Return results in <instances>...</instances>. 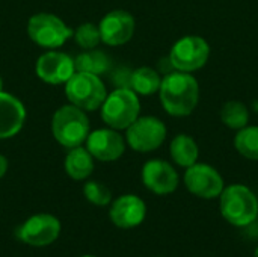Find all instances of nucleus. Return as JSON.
Wrapping results in <instances>:
<instances>
[{
    "mask_svg": "<svg viewBox=\"0 0 258 257\" xmlns=\"http://www.w3.org/2000/svg\"><path fill=\"white\" fill-rule=\"evenodd\" d=\"M86 148L94 159L101 162L118 161L125 151V141L115 129H98L89 132Z\"/></svg>",
    "mask_w": 258,
    "mask_h": 257,
    "instance_id": "obj_13",
    "label": "nucleus"
},
{
    "mask_svg": "<svg viewBox=\"0 0 258 257\" xmlns=\"http://www.w3.org/2000/svg\"><path fill=\"white\" fill-rule=\"evenodd\" d=\"M142 183L156 195H169L177 191L180 177L175 168L163 159H151L142 167Z\"/></svg>",
    "mask_w": 258,
    "mask_h": 257,
    "instance_id": "obj_11",
    "label": "nucleus"
},
{
    "mask_svg": "<svg viewBox=\"0 0 258 257\" xmlns=\"http://www.w3.org/2000/svg\"><path fill=\"white\" fill-rule=\"evenodd\" d=\"M2 88H3V80H2V77H0V91H2Z\"/></svg>",
    "mask_w": 258,
    "mask_h": 257,
    "instance_id": "obj_26",
    "label": "nucleus"
},
{
    "mask_svg": "<svg viewBox=\"0 0 258 257\" xmlns=\"http://www.w3.org/2000/svg\"><path fill=\"white\" fill-rule=\"evenodd\" d=\"M210 52V44L206 38L200 35H186L174 42L168 59L174 70L195 73L209 62Z\"/></svg>",
    "mask_w": 258,
    "mask_h": 257,
    "instance_id": "obj_6",
    "label": "nucleus"
},
{
    "mask_svg": "<svg viewBox=\"0 0 258 257\" xmlns=\"http://www.w3.org/2000/svg\"><path fill=\"white\" fill-rule=\"evenodd\" d=\"M160 83V73L151 67L136 68L130 74V89H133L138 95H153L159 92Z\"/></svg>",
    "mask_w": 258,
    "mask_h": 257,
    "instance_id": "obj_19",
    "label": "nucleus"
},
{
    "mask_svg": "<svg viewBox=\"0 0 258 257\" xmlns=\"http://www.w3.org/2000/svg\"><path fill=\"white\" fill-rule=\"evenodd\" d=\"M159 97L171 117H189L200 103V83L192 73L172 70L162 77Z\"/></svg>",
    "mask_w": 258,
    "mask_h": 257,
    "instance_id": "obj_1",
    "label": "nucleus"
},
{
    "mask_svg": "<svg viewBox=\"0 0 258 257\" xmlns=\"http://www.w3.org/2000/svg\"><path fill=\"white\" fill-rule=\"evenodd\" d=\"M54 139L65 148H74L86 142L89 135V120L80 108L67 105L59 108L51 120Z\"/></svg>",
    "mask_w": 258,
    "mask_h": 257,
    "instance_id": "obj_3",
    "label": "nucleus"
},
{
    "mask_svg": "<svg viewBox=\"0 0 258 257\" xmlns=\"http://www.w3.org/2000/svg\"><path fill=\"white\" fill-rule=\"evenodd\" d=\"M141 114L138 94L130 88H116L101 105L103 121L115 130H125Z\"/></svg>",
    "mask_w": 258,
    "mask_h": 257,
    "instance_id": "obj_4",
    "label": "nucleus"
},
{
    "mask_svg": "<svg viewBox=\"0 0 258 257\" xmlns=\"http://www.w3.org/2000/svg\"><path fill=\"white\" fill-rule=\"evenodd\" d=\"M74 67L76 71H85L95 76H101L110 70V59L100 50H89L74 59Z\"/></svg>",
    "mask_w": 258,
    "mask_h": 257,
    "instance_id": "obj_20",
    "label": "nucleus"
},
{
    "mask_svg": "<svg viewBox=\"0 0 258 257\" xmlns=\"http://www.w3.org/2000/svg\"><path fill=\"white\" fill-rule=\"evenodd\" d=\"M8 171V161L3 155H0V179L6 174Z\"/></svg>",
    "mask_w": 258,
    "mask_h": 257,
    "instance_id": "obj_25",
    "label": "nucleus"
},
{
    "mask_svg": "<svg viewBox=\"0 0 258 257\" xmlns=\"http://www.w3.org/2000/svg\"><path fill=\"white\" fill-rule=\"evenodd\" d=\"M101 41L107 45L116 47L128 42L136 29L133 15L124 9H115L107 12L98 24Z\"/></svg>",
    "mask_w": 258,
    "mask_h": 257,
    "instance_id": "obj_12",
    "label": "nucleus"
},
{
    "mask_svg": "<svg viewBox=\"0 0 258 257\" xmlns=\"http://www.w3.org/2000/svg\"><path fill=\"white\" fill-rule=\"evenodd\" d=\"M221 121L233 130H240L249 123V109L239 100H228L221 109Z\"/></svg>",
    "mask_w": 258,
    "mask_h": 257,
    "instance_id": "obj_21",
    "label": "nucleus"
},
{
    "mask_svg": "<svg viewBox=\"0 0 258 257\" xmlns=\"http://www.w3.org/2000/svg\"><path fill=\"white\" fill-rule=\"evenodd\" d=\"M73 35H74L76 42L82 48H85V50L95 48L98 45V42L101 41L100 29L94 23H83V24H80Z\"/></svg>",
    "mask_w": 258,
    "mask_h": 257,
    "instance_id": "obj_23",
    "label": "nucleus"
},
{
    "mask_svg": "<svg viewBox=\"0 0 258 257\" xmlns=\"http://www.w3.org/2000/svg\"><path fill=\"white\" fill-rule=\"evenodd\" d=\"M219 211L228 224L240 229L248 227L257 221L258 197L243 183L228 185L219 195Z\"/></svg>",
    "mask_w": 258,
    "mask_h": 257,
    "instance_id": "obj_2",
    "label": "nucleus"
},
{
    "mask_svg": "<svg viewBox=\"0 0 258 257\" xmlns=\"http://www.w3.org/2000/svg\"><path fill=\"white\" fill-rule=\"evenodd\" d=\"M86 200L95 206H107L112 201L110 189L100 182H88L83 188Z\"/></svg>",
    "mask_w": 258,
    "mask_h": 257,
    "instance_id": "obj_24",
    "label": "nucleus"
},
{
    "mask_svg": "<svg viewBox=\"0 0 258 257\" xmlns=\"http://www.w3.org/2000/svg\"><path fill=\"white\" fill-rule=\"evenodd\" d=\"M36 76L50 85L67 83L76 73L74 61L62 52H47L36 61Z\"/></svg>",
    "mask_w": 258,
    "mask_h": 257,
    "instance_id": "obj_14",
    "label": "nucleus"
},
{
    "mask_svg": "<svg viewBox=\"0 0 258 257\" xmlns=\"http://www.w3.org/2000/svg\"><path fill=\"white\" fill-rule=\"evenodd\" d=\"M82 257H95V256H89V254H86V256H82Z\"/></svg>",
    "mask_w": 258,
    "mask_h": 257,
    "instance_id": "obj_28",
    "label": "nucleus"
},
{
    "mask_svg": "<svg viewBox=\"0 0 258 257\" xmlns=\"http://www.w3.org/2000/svg\"><path fill=\"white\" fill-rule=\"evenodd\" d=\"M27 33L35 44L44 48H59L73 36L74 32L54 14L41 12L30 17L27 23Z\"/></svg>",
    "mask_w": 258,
    "mask_h": 257,
    "instance_id": "obj_7",
    "label": "nucleus"
},
{
    "mask_svg": "<svg viewBox=\"0 0 258 257\" xmlns=\"http://www.w3.org/2000/svg\"><path fill=\"white\" fill-rule=\"evenodd\" d=\"M183 180L187 191L203 200L219 198L221 192L225 188V182L221 173L215 167L203 162H197L192 167L186 168Z\"/></svg>",
    "mask_w": 258,
    "mask_h": 257,
    "instance_id": "obj_9",
    "label": "nucleus"
},
{
    "mask_svg": "<svg viewBox=\"0 0 258 257\" xmlns=\"http://www.w3.org/2000/svg\"><path fill=\"white\" fill-rule=\"evenodd\" d=\"M26 108L14 95L0 91V139L15 136L24 126Z\"/></svg>",
    "mask_w": 258,
    "mask_h": 257,
    "instance_id": "obj_16",
    "label": "nucleus"
},
{
    "mask_svg": "<svg viewBox=\"0 0 258 257\" xmlns=\"http://www.w3.org/2000/svg\"><path fill=\"white\" fill-rule=\"evenodd\" d=\"M254 257H258V247L255 248V251H254Z\"/></svg>",
    "mask_w": 258,
    "mask_h": 257,
    "instance_id": "obj_27",
    "label": "nucleus"
},
{
    "mask_svg": "<svg viewBox=\"0 0 258 257\" xmlns=\"http://www.w3.org/2000/svg\"><path fill=\"white\" fill-rule=\"evenodd\" d=\"M171 159L181 168H189L200 159V147L197 141L187 133H178L174 136L169 145Z\"/></svg>",
    "mask_w": 258,
    "mask_h": 257,
    "instance_id": "obj_17",
    "label": "nucleus"
},
{
    "mask_svg": "<svg viewBox=\"0 0 258 257\" xmlns=\"http://www.w3.org/2000/svg\"><path fill=\"white\" fill-rule=\"evenodd\" d=\"M60 235V221L50 214H38L30 217L20 229L18 238L32 247H47Z\"/></svg>",
    "mask_w": 258,
    "mask_h": 257,
    "instance_id": "obj_10",
    "label": "nucleus"
},
{
    "mask_svg": "<svg viewBox=\"0 0 258 257\" xmlns=\"http://www.w3.org/2000/svg\"><path fill=\"white\" fill-rule=\"evenodd\" d=\"M234 148L240 156L258 161V126H245L234 136Z\"/></svg>",
    "mask_w": 258,
    "mask_h": 257,
    "instance_id": "obj_22",
    "label": "nucleus"
},
{
    "mask_svg": "<svg viewBox=\"0 0 258 257\" xmlns=\"http://www.w3.org/2000/svg\"><path fill=\"white\" fill-rule=\"evenodd\" d=\"M65 94L71 105L80 108L82 111H95L101 108L104 98L107 97L106 86L100 76L76 71L70 80L65 83Z\"/></svg>",
    "mask_w": 258,
    "mask_h": 257,
    "instance_id": "obj_5",
    "label": "nucleus"
},
{
    "mask_svg": "<svg viewBox=\"0 0 258 257\" xmlns=\"http://www.w3.org/2000/svg\"><path fill=\"white\" fill-rule=\"evenodd\" d=\"M109 217L118 229H135L141 226L147 217L145 201L133 194L121 195L112 201Z\"/></svg>",
    "mask_w": 258,
    "mask_h": 257,
    "instance_id": "obj_15",
    "label": "nucleus"
},
{
    "mask_svg": "<svg viewBox=\"0 0 258 257\" xmlns=\"http://www.w3.org/2000/svg\"><path fill=\"white\" fill-rule=\"evenodd\" d=\"M127 144L139 153L157 150L166 139V126L156 117H138L127 129Z\"/></svg>",
    "mask_w": 258,
    "mask_h": 257,
    "instance_id": "obj_8",
    "label": "nucleus"
},
{
    "mask_svg": "<svg viewBox=\"0 0 258 257\" xmlns=\"http://www.w3.org/2000/svg\"><path fill=\"white\" fill-rule=\"evenodd\" d=\"M65 171L74 180H85L94 171V158L88 148L79 145L70 148V153L65 158Z\"/></svg>",
    "mask_w": 258,
    "mask_h": 257,
    "instance_id": "obj_18",
    "label": "nucleus"
}]
</instances>
